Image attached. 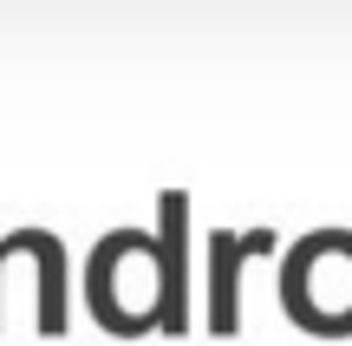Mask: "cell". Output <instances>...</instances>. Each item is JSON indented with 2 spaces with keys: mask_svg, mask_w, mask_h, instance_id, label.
Returning <instances> with one entry per match:
<instances>
[{
  "mask_svg": "<svg viewBox=\"0 0 352 346\" xmlns=\"http://www.w3.org/2000/svg\"><path fill=\"white\" fill-rule=\"evenodd\" d=\"M183 229H189V196L164 190V235H157V314L151 321L164 334L189 327V255H183Z\"/></svg>",
  "mask_w": 352,
  "mask_h": 346,
  "instance_id": "cell-1",
  "label": "cell"
},
{
  "mask_svg": "<svg viewBox=\"0 0 352 346\" xmlns=\"http://www.w3.org/2000/svg\"><path fill=\"white\" fill-rule=\"evenodd\" d=\"M261 248H274V235L267 229H254V235H235V229H215L209 235V261H215V288H209V327L215 334H235L241 327V261L248 255H261Z\"/></svg>",
  "mask_w": 352,
  "mask_h": 346,
  "instance_id": "cell-2",
  "label": "cell"
},
{
  "mask_svg": "<svg viewBox=\"0 0 352 346\" xmlns=\"http://www.w3.org/2000/svg\"><path fill=\"white\" fill-rule=\"evenodd\" d=\"M0 255H33L39 261V327L65 334V248L46 229H20V235L0 242Z\"/></svg>",
  "mask_w": 352,
  "mask_h": 346,
  "instance_id": "cell-3",
  "label": "cell"
}]
</instances>
